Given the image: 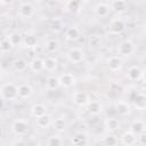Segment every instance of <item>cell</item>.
<instances>
[{
	"mask_svg": "<svg viewBox=\"0 0 146 146\" xmlns=\"http://www.w3.org/2000/svg\"><path fill=\"white\" fill-rule=\"evenodd\" d=\"M0 95L2 100H15L18 97L17 86H15L11 82L3 83L0 88Z\"/></svg>",
	"mask_w": 146,
	"mask_h": 146,
	"instance_id": "6da1fadb",
	"label": "cell"
},
{
	"mask_svg": "<svg viewBox=\"0 0 146 146\" xmlns=\"http://www.w3.org/2000/svg\"><path fill=\"white\" fill-rule=\"evenodd\" d=\"M117 55L122 56V57H130L131 55L135 54L136 51V47L135 43L131 40H123L122 42L119 43L117 48H116Z\"/></svg>",
	"mask_w": 146,
	"mask_h": 146,
	"instance_id": "7a4b0ae2",
	"label": "cell"
},
{
	"mask_svg": "<svg viewBox=\"0 0 146 146\" xmlns=\"http://www.w3.org/2000/svg\"><path fill=\"white\" fill-rule=\"evenodd\" d=\"M11 130L17 136H24L29 131V123L24 119H16L11 123Z\"/></svg>",
	"mask_w": 146,
	"mask_h": 146,
	"instance_id": "3957f363",
	"label": "cell"
},
{
	"mask_svg": "<svg viewBox=\"0 0 146 146\" xmlns=\"http://www.w3.org/2000/svg\"><path fill=\"white\" fill-rule=\"evenodd\" d=\"M127 25H125V22L121 18H114L108 24V30L112 34H115V35H119L121 33L124 32Z\"/></svg>",
	"mask_w": 146,
	"mask_h": 146,
	"instance_id": "277c9868",
	"label": "cell"
},
{
	"mask_svg": "<svg viewBox=\"0 0 146 146\" xmlns=\"http://www.w3.org/2000/svg\"><path fill=\"white\" fill-rule=\"evenodd\" d=\"M67 59L70 63L72 64H79V63H82L83 59H84V52L82 49L80 48H71L68 51H67Z\"/></svg>",
	"mask_w": 146,
	"mask_h": 146,
	"instance_id": "5b68a950",
	"label": "cell"
},
{
	"mask_svg": "<svg viewBox=\"0 0 146 146\" xmlns=\"http://www.w3.org/2000/svg\"><path fill=\"white\" fill-rule=\"evenodd\" d=\"M72 100L75 105L78 106H86L88 105V103L90 102V98H89V95L87 91H83V90H78V91H74L73 95H72Z\"/></svg>",
	"mask_w": 146,
	"mask_h": 146,
	"instance_id": "8992f818",
	"label": "cell"
},
{
	"mask_svg": "<svg viewBox=\"0 0 146 146\" xmlns=\"http://www.w3.org/2000/svg\"><path fill=\"white\" fill-rule=\"evenodd\" d=\"M34 13V9H33V6L29 2H23L19 5L18 7V10H17V15L18 17L23 18V19H27V18H31L32 15Z\"/></svg>",
	"mask_w": 146,
	"mask_h": 146,
	"instance_id": "52a82bcc",
	"label": "cell"
},
{
	"mask_svg": "<svg viewBox=\"0 0 146 146\" xmlns=\"http://www.w3.org/2000/svg\"><path fill=\"white\" fill-rule=\"evenodd\" d=\"M114 110L119 116H128L131 112L130 104L125 100H117L114 104Z\"/></svg>",
	"mask_w": 146,
	"mask_h": 146,
	"instance_id": "ba28073f",
	"label": "cell"
},
{
	"mask_svg": "<svg viewBox=\"0 0 146 146\" xmlns=\"http://www.w3.org/2000/svg\"><path fill=\"white\" fill-rule=\"evenodd\" d=\"M132 106L139 111H143L146 108V95L143 92H136L131 98Z\"/></svg>",
	"mask_w": 146,
	"mask_h": 146,
	"instance_id": "9c48e42d",
	"label": "cell"
},
{
	"mask_svg": "<svg viewBox=\"0 0 146 146\" xmlns=\"http://www.w3.org/2000/svg\"><path fill=\"white\" fill-rule=\"evenodd\" d=\"M59 82H60V87L63 88H71L75 84L76 82V78L74 76L73 73H63L59 76Z\"/></svg>",
	"mask_w": 146,
	"mask_h": 146,
	"instance_id": "30bf717a",
	"label": "cell"
},
{
	"mask_svg": "<svg viewBox=\"0 0 146 146\" xmlns=\"http://www.w3.org/2000/svg\"><path fill=\"white\" fill-rule=\"evenodd\" d=\"M122 65H123V62H122V58H121V56H111L108 59H107V66H108V68H110V71H112V72H116V71H119V70H121V67H122Z\"/></svg>",
	"mask_w": 146,
	"mask_h": 146,
	"instance_id": "8fae6325",
	"label": "cell"
},
{
	"mask_svg": "<svg viewBox=\"0 0 146 146\" xmlns=\"http://www.w3.org/2000/svg\"><path fill=\"white\" fill-rule=\"evenodd\" d=\"M17 92H18V98L27 99L33 94V89L29 83H21L19 86H17Z\"/></svg>",
	"mask_w": 146,
	"mask_h": 146,
	"instance_id": "7c38bea8",
	"label": "cell"
},
{
	"mask_svg": "<svg viewBox=\"0 0 146 146\" xmlns=\"http://www.w3.org/2000/svg\"><path fill=\"white\" fill-rule=\"evenodd\" d=\"M127 76L130 81H138L143 78V71L140 70L139 66L137 65H132L128 68L127 71Z\"/></svg>",
	"mask_w": 146,
	"mask_h": 146,
	"instance_id": "4fadbf2b",
	"label": "cell"
},
{
	"mask_svg": "<svg viewBox=\"0 0 146 146\" xmlns=\"http://www.w3.org/2000/svg\"><path fill=\"white\" fill-rule=\"evenodd\" d=\"M29 68L34 73H40L44 71V59L35 57L29 63Z\"/></svg>",
	"mask_w": 146,
	"mask_h": 146,
	"instance_id": "5bb4252c",
	"label": "cell"
},
{
	"mask_svg": "<svg viewBox=\"0 0 146 146\" xmlns=\"http://www.w3.org/2000/svg\"><path fill=\"white\" fill-rule=\"evenodd\" d=\"M87 111L89 114H91L94 116L99 115L103 112V105L99 100H90L87 105Z\"/></svg>",
	"mask_w": 146,
	"mask_h": 146,
	"instance_id": "9a60e30c",
	"label": "cell"
},
{
	"mask_svg": "<svg viewBox=\"0 0 146 146\" xmlns=\"http://www.w3.org/2000/svg\"><path fill=\"white\" fill-rule=\"evenodd\" d=\"M64 35H65V39L68 41H76L80 38L81 32L76 26H68V27H66Z\"/></svg>",
	"mask_w": 146,
	"mask_h": 146,
	"instance_id": "2e32d148",
	"label": "cell"
},
{
	"mask_svg": "<svg viewBox=\"0 0 146 146\" xmlns=\"http://www.w3.org/2000/svg\"><path fill=\"white\" fill-rule=\"evenodd\" d=\"M130 131H132L135 135H140L146 131V124L141 120H133L130 123Z\"/></svg>",
	"mask_w": 146,
	"mask_h": 146,
	"instance_id": "e0dca14e",
	"label": "cell"
},
{
	"mask_svg": "<svg viewBox=\"0 0 146 146\" xmlns=\"http://www.w3.org/2000/svg\"><path fill=\"white\" fill-rule=\"evenodd\" d=\"M104 125L110 132H114V131H117L120 129L121 123H120L119 119H116V117H107L104 121Z\"/></svg>",
	"mask_w": 146,
	"mask_h": 146,
	"instance_id": "ac0fdd59",
	"label": "cell"
},
{
	"mask_svg": "<svg viewBox=\"0 0 146 146\" xmlns=\"http://www.w3.org/2000/svg\"><path fill=\"white\" fill-rule=\"evenodd\" d=\"M111 10H112L111 6H108L107 3H104V2H99L95 7V14L98 17H106V16H108Z\"/></svg>",
	"mask_w": 146,
	"mask_h": 146,
	"instance_id": "d6986e66",
	"label": "cell"
},
{
	"mask_svg": "<svg viewBox=\"0 0 146 146\" xmlns=\"http://www.w3.org/2000/svg\"><path fill=\"white\" fill-rule=\"evenodd\" d=\"M30 112H31V115L36 119V117H39V116H41V115H43V114L47 113V106L44 104L36 103V104H33L32 105Z\"/></svg>",
	"mask_w": 146,
	"mask_h": 146,
	"instance_id": "ffe728a7",
	"label": "cell"
},
{
	"mask_svg": "<svg viewBox=\"0 0 146 146\" xmlns=\"http://www.w3.org/2000/svg\"><path fill=\"white\" fill-rule=\"evenodd\" d=\"M35 120H36L35 121L36 125L39 128H42V129H46V128H48V127H50L52 124V117H51L50 114H47V113L41 115V116H39V117H36Z\"/></svg>",
	"mask_w": 146,
	"mask_h": 146,
	"instance_id": "44dd1931",
	"label": "cell"
},
{
	"mask_svg": "<svg viewBox=\"0 0 146 146\" xmlns=\"http://www.w3.org/2000/svg\"><path fill=\"white\" fill-rule=\"evenodd\" d=\"M121 144L123 145H127V146H130V145H133L137 143V135H135L132 131H125L122 136H121Z\"/></svg>",
	"mask_w": 146,
	"mask_h": 146,
	"instance_id": "7402d4cb",
	"label": "cell"
},
{
	"mask_svg": "<svg viewBox=\"0 0 146 146\" xmlns=\"http://www.w3.org/2000/svg\"><path fill=\"white\" fill-rule=\"evenodd\" d=\"M23 46L25 48H35L38 46V39L32 33H26L23 36Z\"/></svg>",
	"mask_w": 146,
	"mask_h": 146,
	"instance_id": "603a6c76",
	"label": "cell"
},
{
	"mask_svg": "<svg viewBox=\"0 0 146 146\" xmlns=\"http://www.w3.org/2000/svg\"><path fill=\"white\" fill-rule=\"evenodd\" d=\"M58 66V62L55 57H46L44 58V71L47 72H55L57 70Z\"/></svg>",
	"mask_w": 146,
	"mask_h": 146,
	"instance_id": "cb8c5ba5",
	"label": "cell"
},
{
	"mask_svg": "<svg viewBox=\"0 0 146 146\" xmlns=\"http://www.w3.org/2000/svg\"><path fill=\"white\" fill-rule=\"evenodd\" d=\"M52 129L56 131V132H64L66 130V127H67V123L65 121V119L63 117H58V119H55L52 121Z\"/></svg>",
	"mask_w": 146,
	"mask_h": 146,
	"instance_id": "d4e9b609",
	"label": "cell"
},
{
	"mask_svg": "<svg viewBox=\"0 0 146 146\" xmlns=\"http://www.w3.org/2000/svg\"><path fill=\"white\" fill-rule=\"evenodd\" d=\"M46 87L48 90H57L60 87V82H59V78L51 75L47 79L46 81Z\"/></svg>",
	"mask_w": 146,
	"mask_h": 146,
	"instance_id": "484cf974",
	"label": "cell"
},
{
	"mask_svg": "<svg viewBox=\"0 0 146 146\" xmlns=\"http://www.w3.org/2000/svg\"><path fill=\"white\" fill-rule=\"evenodd\" d=\"M87 138H88V137H87V133H84V132H82V131L76 132V133L73 136V138H72V144H73V145H76V146L86 145V144L88 143Z\"/></svg>",
	"mask_w": 146,
	"mask_h": 146,
	"instance_id": "4316f807",
	"label": "cell"
},
{
	"mask_svg": "<svg viewBox=\"0 0 146 146\" xmlns=\"http://www.w3.org/2000/svg\"><path fill=\"white\" fill-rule=\"evenodd\" d=\"M13 67L16 72L22 73V72H25L29 68V63L23 58H18L13 63Z\"/></svg>",
	"mask_w": 146,
	"mask_h": 146,
	"instance_id": "83f0119b",
	"label": "cell"
},
{
	"mask_svg": "<svg viewBox=\"0 0 146 146\" xmlns=\"http://www.w3.org/2000/svg\"><path fill=\"white\" fill-rule=\"evenodd\" d=\"M128 3L125 0H113L111 3V8L112 10L116 11V13H122L127 9Z\"/></svg>",
	"mask_w": 146,
	"mask_h": 146,
	"instance_id": "f1b7e54d",
	"label": "cell"
},
{
	"mask_svg": "<svg viewBox=\"0 0 146 146\" xmlns=\"http://www.w3.org/2000/svg\"><path fill=\"white\" fill-rule=\"evenodd\" d=\"M49 27H50L51 32L59 33L64 29V23H63V21L60 18H54V19H51V22L49 24Z\"/></svg>",
	"mask_w": 146,
	"mask_h": 146,
	"instance_id": "f546056e",
	"label": "cell"
},
{
	"mask_svg": "<svg viewBox=\"0 0 146 146\" xmlns=\"http://www.w3.org/2000/svg\"><path fill=\"white\" fill-rule=\"evenodd\" d=\"M59 48V42L58 40L56 39H49L47 40L46 44H44V49L49 52V54H52V52H56Z\"/></svg>",
	"mask_w": 146,
	"mask_h": 146,
	"instance_id": "4dcf8cb0",
	"label": "cell"
},
{
	"mask_svg": "<svg viewBox=\"0 0 146 146\" xmlns=\"http://www.w3.org/2000/svg\"><path fill=\"white\" fill-rule=\"evenodd\" d=\"M13 48H14V46L10 42V40L8 39V36H5V38L1 39V41H0V49H1V52L2 54L9 52Z\"/></svg>",
	"mask_w": 146,
	"mask_h": 146,
	"instance_id": "1f68e13d",
	"label": "cell"
},
{
	"mask_svg": "<svg viewBox=\"0 0 146 146\" xmlns=\"http://www.w3.org/2000/svg\"><path fill=\"white\" fill-rule=\"evenodd\" d=\"M7 36H8V39L10 40V42L13 43L14 47L19 46L21 43H23V36H22L18 32H11V33H9Z\"/></svg>",
	"mask_w": 146,
	"mask_h": 146,
	"instance_id": "d6a6232c",
	"label": "cell"
},
{
	"mask_svg": "<svg viewBox=\"0 0 146 146\" xmlns=\"http://www.w3.org/2000/svg\"><path fill=\"white\" fill-rule=\"evenodd\" d=\"M63 139H62V137H59V136H57V135H54V136H50V137H48V139H47V145L48 146H60V145H63Z\"/></svg>",
	"mask_w": 146,
	"mask_h": 146,
	"instance_id": "836d02e7",
	"label": "cell"
},
{
	"mask_svg": "<svg viewBox=\"0 0 146 146\" xmlns=\"http://www.w3.org/2000/svg\"><path fill=\"white\" fill-rule=\"evenodd\" d=\"M80 0H68V2L66 3V8L71 13H76L80 9Z\"/></svg>",
	"mask_w": 146,
	"mask_h": 146,
	"instance_id": "e575fe53",
	"label": "cell"
},
{
	"mask_svg": "<svg viewBox=\"0 0 146 146\" xmlns=\"http://www.w3.org/2000/svg\"><path fill=\"white\" fill-rule=\"evenodd\" d=\"M105 145H107V146H114V145H116L117 143H119V140H117V138L115 137V136H113V135H110V136H107V137H105L104 138V141H103Z\"/></svg>",
	"mask_w": 146,
	"mask_h": 146,
	"instance_id": "d590c367",
	"label": "cell"
},
{
	"mask_svg": "<svg viewBox=\"0 0 146 146\" xmlns=\"http://www.w3.org/2000/svg\"><path fill=\"white\" fill-rule=\"evenodd\" d=\"M100 43H102V40L98 36H91V39L89 40V44L91 47H98L100 46Z\"/></svg>",
	"mask_w": 146,
	"mask_h": 146,
	"instance_id": "8d00e7d4",
	"label": "cell"
},
{
	"mask_svg": "<svg viewBox=\"0 0 146 146\" xmlns=\"http://www.w3.org/2000/svg\"><path fill=\"white\" fill-rule=\"evenodd\" d=\"M137 140L140 145H146V131L137 136Z\"/></svg>",
	"mask_w": 146,
	"mask_h": 146,
	"instance_id": "74e56055",
	"label": "cell"
},
{
	"mask_svg": "<svg viewBox=\"0 0 146 146\" xmlns=\"http://www.w3.org/2000/svg\"><path fill=\"white\" fill-rule=\"evenodd\" d=\"M13 145H14V146H16V145L22 146V145H29V143H27L26 140H16V141L13 143Z\"/></svg>",
	"mask_w": 146,
	"mask_h": 146,
	"instance_id": "f35d334b",
	"label": "cell"
},
{
	"mask_svg": "<svg viewBox=\"0 0 146 146\" xmlns=\"http://www.w3.org/2000/svg\"><path fill=\"white\" fill-rule=\"evenodd\" d=\"M141 79L146 82V70H145V71H143V78H141Z\"/></svg>",
	"mask_w": 146,
	"mask_h": 146,
	"instance_id": "ab89813d",
	"label": "cell"
},
{
	"mask_svg": "<svg viewBox=\"0 0 146 146\" xmlns=\"http://www.w3.org/2000/svg\"><path fill=\"white\" fill-rule=\"evenodd\" d=\"M144 32H145V34H146V24H145V26H144Z\"/></svg>",
	"mask_w": 146,
	"mask_h": 146,
	"instance_id": "60d3db41",
	"label": "cell"
},
{
	"mask_svg": "<svg viewBox=\"0 0 146 146\" xmlns=\"http://www.w3.org/2000/svg\"><path fill=\"white\" fill-rule=\"evenodd\" d=\"M34 1H38V2H40V1H43V0H34Z\"/></svg>",
	"mask_w": 146,
	"mask_h": 146,
	"instance_id": "b9f144b4",
	"label": "cell"
}]
</instances>
